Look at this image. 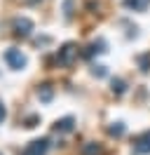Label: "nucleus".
<instances>
[{
    "mask_svg": "<svg viewBox=\"0 0 150 155\" xmlns=\"http://www.w3.org/2000/svg\"><path fill=\"white\" fill-rule=\"evenodd\" d=\"M14 33L17 35H21V38H28L31 35V31H33V21L26 19V17H19V19H14Z\"/></svg>",
    "mask_w": 150,
    "mask_h": 155,
    "instance_id": "nucleus-3",
    "label": "nucleus"
},
{
    "mask_svg": "<svg viewBox=\"0 0 150 155\" xmlns=\"http://www.w3.org/2000/svg\"><path fill=\"white\" fill-rule=\"evenodd\" d=\"M99 153H101V148H99L96 143H87L82 148V155H99Z\"/></svg>",
    "mask_w": 150,
    "mask_h": 155,
    "instance_id": "nucleus-8",
    "label": "nucleus"
},
{
    "mask_svg": "<svg viewBox=\"0 0 150 155\" xmlns=\"http://www.w3.org/2000/svg\"><path fill=\"white\" fill-rule=\"evenodd\" d=\"M136 153H143V155H150V132H145V134H141L139 139H136Z\"/></svg>",
    "mask_w": 150,
    "mask_h": 155,
    "instance_id": "nucleus-5",
    "label": "nucleus"
},
{
    "mask_svg": "<svg viewBox=\"0 0 150 155\" xmlns=\"http://www.w3.org/2000/svg\"><path fill=\"white\" fill-rule=\"evenodd\" d=\"M38 94H40V99H42V101H49V99H52V87H49V85H42Z\"/></svg>",
    "mask_w": 150,
    "mask_h": 155,
    "instance_id": "nucleus-9",
    "label": "nucleus"
},
{
    "mask_svg": "<svg viewBox=\"0 0 150 155\" xmlns=\"http://www.w3.org/2000/svg\"><path fill=\"white\" fill-rule=\"evenodd\" d=\"M108 132H110L112 136H122V134H124V127H122V125H115V127H110Z\"/></svg>",
    "mask_w": 150,
    "mask_h": 155,
    "instance_id": "nucleus-11",
    "label": "nucleus"
},
{
    "mask_svg": "<svg viewBox=\"0 0 150 155\" xmlns=\"http://www.w3.org/2000/svg\"><path fill=\"white\" fill-rule=\"evenodd\" d=\"M75 57H77V49H75L73 42H68V45H64V47L59 49V64L61 66H70Z\"/></svg>",
    "mask_w": 150,
    "mask_h": 155,
    "instance_id": "nucleus-2",
    "label": "nucleus"
},
{
    "mask_svg": "<svg viewBox=\"0 0 150 155\" xmlns=\"http://www.w3.org/2000/svg\"><path fill=\"white\" fill-rule=\"evenodd\" d=\"M150 66V57H141V71H148Z\"/></svg>",
    "mask_w": 150,
    "mask_h": 155,
    "instance_id": "nucleus-12",
    "label": "nucleus"
},
{
    "mask_svg": "<svg viewBox=\"0 0 150 155\" xmlns=\"http://www.w3.org/2000/svg\"><path fill=\"white\" fill-rule=\"evenodd\" d=\"M47 148H49V141H47V139H35V141H31V143L26 146L24 155H45Z\"/></svg>",
    "mask_w": 150,
    "mask_h": 155,
    "instance_id": "nucleus-4",
    "label": "nucleus"
},
{
    "mask_svg": "<svg viewBox=\"0 0 150 155\" xmlns=\"http://www.w3.org/2000/svg\"><path fill=\"white\" fill-rule=\"evenodd\" d=\"M56 129L59 132H73V117H64L56 122Z\"/></svg>",
    "mask_w": 150,
    "mask_h": 155,
    "instance_id": "nucleus-7",
    "label": "nucleus"
},
{
    "mask_svg": "<svg viewBox=\"0 0 150 155\" xmlns=\"http://www.w3.org/2000/svg\"><path fill=\"white\" fill-rule=\"evenodd\" d=\"M5 61L9 64V68H17V71L26 66V57L21 54V49H14V47L5 52Z\"/></svg>",
    "mask_w": 150,
    "mask_h": 155,
    "instance_id": "nucleus-1",
    "label": "nucleus"
},
{
    "mask_svg": "<svg viewBox=\"0 0 150 155\" xmlns=\"http://www.w3.org/2000/svg\"><path fill=\"white\" fill-rule=\"evenodd\" d=\"M150 5V0H124V7H129L134 12H145Z\"/></svg>",
    "mask_w": 150,
    "mask_h": 155,
    "instance_id": "nucleus-6",
    "label": "nucleus"
},
{
    "mask_svg": "<svg viewBox=\"0 0 150 155\" xmlns=\"http://www.w3.org/2000/svg\"><path fill=\"white\" fill-rule=\"evenodd\" d=\"M2 117H5V108L0 106V120H2Z\"/></svg>",
    "mask_w": 150,
    "mask_h": 155,
    "instance_id": "nucleus-13",
    "label": "nucleus"
},
{
    "mask_svg": "<svg viewBox=\"0 0 150 155\" xmlns=\"http://www.w3.org/2000/svg\"><path fill=\"white\" fill-rule=\"evenodd\" d=\"M112 92H115V94H122V92H124V82H122V80H112Z\"/></svg>",
    "mask_w": 150,
    "mask_h": 155,
    "instance_id": "nucleus-10",
    "label": "nucleus"
}]
</instances>
